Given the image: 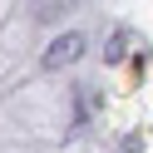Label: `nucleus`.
<instances>
[{"mask_svg":"<svg viewBox=\"0 0 153 153\" xmlns=\"http://www.w3.org/2000/svg\"><path fill=\"white\" fill-rule=\"evenodd\" d=\"M84 35L79 30H69V35H59V40H50V50H45V69H64V64H79L84 59Z\"/></svg>","mask_w":153,"mask_h":153,"instance_id":"f257e3e1","label":"nucleus"},{"mask_svg":"<svg viewBox=\"0 0 153 153\" xmlns=\"http://www.w3.org/2000/svg\"><path fill=\"white\" fill-rule=\"evenodd\" d=\"M128 45H133V35H128V30H114V40H109V50H104V59L119 64L123 54H128Z\"/></svg>","mask_w":153,"mask_h":153,"instance_id":"f03ea898","label":"nucleus"}]
</instances>
